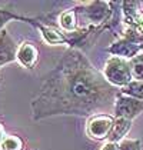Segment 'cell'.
<instances>
[{
	"instance_id": "6da1fadb",
	"label": "cell",
	"mask_w": 143,
	"mask_h": 150,
	"mask_svg": "<svg viewBox=\"0 0 143 150\" xmlns=\"http://www.w3.org/2000/svg\"><path fill=\"white\" fill-rule=\"evenodd\" d=\"M113 87L77 49L64 52L32 100L35 120L59 115L96 116L115 104Z\"/></svg>"
},
{
	"instance_id": "7a4b0ae2",
	"label": "cell",
	"mask_w": 143,
	"mask_h": 150,
	"mask_svg": "<svg viewBox=\"0 0 143 150\" xmlns=\"http://www.w3.org/2000/svg\"><path fill=\"white\" fill-rule=\"evenodd\" d=\"M112 6L110 1H84L79 3L73 10L77 14V22H84L82 27H99L105 29L112 20Z\"/></svg>"
},
{
	"instance_id": "3957f363",
	"label": "cell",
	"mask_w": 143,
	"mask_h": 150,
	"mask_svg": "<svg viewBox=\"0 0 143 150\" xmlns=\"http://www.w3.org/2000/svg\"><path fill=\"white\" fill-rule=\"evenodd\" d=\"M107 52L112 56H118L130 62L143 52V36L139 35L133 27H123L122 36L107 47Z\"/></svg>"
},
{
	"instance_id": "277c9868",
	"label": "cell",
	"mask_w": 143,
	"mask_h": 150,
	"mask_svg": "<svg viewBox=\"0 0 143 150\" xmlns=\"http://www.w3.org/2000/svg\"><path fill=\"white\" fill-rule=\"evenodd\" d=\"M102 73L105 79L116 89H123L130 81H133L130 62L118 56H110L107 59Z\"/></svg>"
},
{
	"instance_id": "5b68a950",
	"label": "cell",
	"mask_w": 143,
	"mask_h": 150,
	"mask_svg": "<svg viewBox=\"0 0 143 150\" xmlns=\"http://www.w3.org/2000/svg\"><path fill=\"white\" fill-rule=\"evenodd\" d=\"M113 113L115 119H127L133 122V119H136L140 113H143V102L119 92L115 99Z\"/></svg>"
},
{
	"instance_id": "8992f818",
	"label": "cell",
	"mask_w": 143,
	"mask_h": 150,
	"mask_svg": "<svg viewBox=\"0 0 143 150\" xmlns=\"http://www.w3.org/2000/svg\"><path fill=\"white\" fill-rule=\"evenodd\" d=\"M113 123H115V117L110 115H106V113L92 116L87 122L86 132L95 140H105V139L109 137Z\"/></svg>"
},
{
	"instance_id": "52a82bcc",
	"label": "cell",
	"mask_w": 143,
	"mask_h": 150,
	"mask_svg": "<svg viewBox=\"0 0 143 150\" xmlns=\"http://www.w3.org/2000/svg\"><path fill=\"white\" fill-rule=\"evenodd\" d=\"M17 49L19 46L7 29H3L0 32V67L12 62H17Z\"/></svg>"
},
{
	"instance_id": "ba28073f",
	"label": "cell",
	"mask_w": 143,
	"mask_h": 150,
	"mask_svg": "<svg viewBox=\"0 0 143 150\" xmlns=\"http://www.w3.org/2000/svg\"><path fill=\"white\" fill-rule=\"evenodd\" d=\"M39 59V52L32 43L29 42H23L22 45H19L17 49V62L27 69H32L36 64Z\"/></svg>"
},
{
	"instance_id": "9c48e42d",
	"label": "cell",
	"mask_w": 143,
	"mask_h": 150,
	"mask_svg": "<svg viewBox=\"0 0 143 150\" xmlns=\"http://www.w3.org/2000/svg\"><path fill=\"white\" fill-rule=\"evenodd\" d=\"M29 23H33L40 30V35H42L43 40L47 45H66V36L60 30L55 29V27H50V26H45L42 23H37V22L32 20V19H30Z\"/></svg>"
},
{
	"instance_id": "30bf717a",
	"label": "cell",
	"mask_w": 143,
	"mask_h": 150,
	"mask_svg": "<svg viewBox=\"0 0 143 150\" xmlns=\"http://www.w3.org/2000/svg\"><path fill=\"white\" fill-rule=\"evenodd\" d=\"M122 7V22L123 27H132L135 19L142 13V3L140 1H122L120 3Z\"/></svg>"
},
{
	"instance_id": "8fae6325",
	"label": "cell",
	"mask_w": 143,
	"mask_h": 150,
	"mask_svg": "<svg viewBox=\"0 0 143 150\" xmlns=\"http://www.w3.org/2000/svg\"><path fill=\"white\" fill-rule=\"evenodd\" d=\"M130 129H132V120H127V119H115V123H113L110 134L107 137V142L120 143L122 140L126 139L125 136L129 133Z\"/></svg>"
},
{
	"instance_id": "7c38bea8",
	"label": "cell",
	"mask_w": 143,
	"mask_h": 150,
	"mask_svg": "<svg viewBox=\"0 0 143 150\" xmlns=\"http://www.w3.org/2000/svg\"><path fill=\"white\" fill-rule=\"evenodd\" d=\"M59 24H60V29L64 33H73L74 30L79 29V26H77L79 24V22H77V14L74 13L73 9L64 10L59 17Z\"/></svg>"
},
{
	"instance_id": "4fadbf2b",
	"label": "cell",
	"mask_w": 143,
	"mask_h": 150,
	"mask_svg": "<svg viewBox=\"0 0 143 150\" xmlns=\"http://www.w3.org/2000/svg\"><path fill=\"white\" fill-rule=\"evenodd\" d=\"M122 94H126V96H130L135 99H139L143 102V81L140 80H133L130 81L127 86H125L123 89L119 90Z\"/></svg>"
},
{
	"instance_id": "5bb4252c",
	"label": "cell",
	"mask_w": 143,
	"mask_h": 150,
	"mask_svg": "<svg viewBox=\"0 0 143 150\" xmlns=\"http://www.w3.org/2000/svg\"><path fill=\"white\" fill-rule=\"evenodd\" d=\"M23 140L16 136V134H9L6 136V139L1 142L0 144V149L1 150H23Z\"/></svg>"
},
{
	"instance_id": "9a60e30c",
	"label": "cell",
	"mask_w": 143,
	"mask_h": 150,
	"mask_svg": "<svg viewBox=\"0 0 143 150\" xmlns=\"http://www.w3.org/2000/svg\"><path fill=\"white\" fill-rule=\"evenodd\" d=\"M130 69L133 80L143 81V52L130 60Z\"/></svg>"
},
{
	"instance_id": "2e32d148",
	"label": "cell",
	"mask_w": 143,
	"mask_h": 150,
	"mask_svg": "<svg viewBox=\"0 0 143 150\" xmlns=\"http://www.w3.org/2000/svg\"><path fill=\"white\" fill-rule=\"evenodd\" d=\"M30 20L29 17H23V16H17V14H14V13H10L7 12V10H1L0 9V32L3 30V29H6L4 26L9 23L10 20Z\"/></svg>"
},
{
	"instance_id": "e0dca14e",
	"label": "cell",
	"mask_w": 143,
	"mask_h": 150,
	"mask_svg": "<svg viewBox=\"0 0 143 150\" xmlns=\"http://www.w3.org/2000/svg\"><path fill=\"white\" fill-rule=\"evenodd\" d=\"M119 150H142V142L139 139H125L119 143Z\"/></svg>"
},
{
	"instance_id": "ac0fdd59",
	"label": "cell",
	"mask_w": 143,
	"mask_h": 150,
	"mask_svg": "<svg viewBox=\"0 0 143 150\" xmlns=\"http://www.w3.org/2000/svg\"><path fill=\"white\" fill-rule=\"evenodd\" d=\"M137 33L140 36H143V12L135 19V22H133V26H132Z\"/></svg>"
},
{
	"instance_id": "d6986e66",
	"label": "cell",
	"mask_w": 143,
	"mask_h": 150,
	"mask_svg": "<svg viewBox=\"0 0 143 150\" xmlns=\"http://www.w3.org/2000/svg\"><path fill=\"white\" fill-rule=\"evenodd\" d=\"M100 150H119V143H112V142H106Z\"/></svg>"
},
{
	"instance_id": "ffe728a7",
	"label": "cell",
	"mask_w": 143,
	"mask_h": 150,
	"mask_svg": "<svg viewBox=\"0 0 143 150\" xmlns=\"http://www.w3.org/2000/svg\"><path fill=\"white\" fill-rule=\"evenodd\" d=\"M6 136H7V134H6V132H4V126L0 123V144H1V142L6 139Z\"/></svg>"
}]
</instances>
